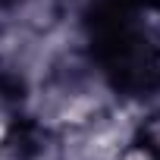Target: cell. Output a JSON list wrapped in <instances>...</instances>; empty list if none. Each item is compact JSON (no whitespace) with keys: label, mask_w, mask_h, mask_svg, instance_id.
Wrapping results in <instances>:
<instances>
[{"label":"cell","mask_w":160,"mask_h":160,"mask_svg":"<svg viewBox=\"0 0 160 160\" xmlns=\"http://www.w3.org/2000/svg\"><path fill=\"white\" fill-rule=\"evenodd\" d=\"M138 138H141V141L157 154V160H160V110L141 119V126H138Z\"/></svg>","instance_id":"6da1fadb"},{"label":"cell","mask_w":160,"mask_h":160,"mask_svg":"<svg viewBox=\"0 0 160 160\" xmlns=\"http://www.w3.org/2000/svg\"><path fill=\"white\" fill-rule=\"evenodd\" d=\"M113 160H157V154H154L141 138H132V141L122 144V151H119Z\"/></svg>","instance_id":"7a4b0ae2"},{"label":"cell","mask_w":160,"mask_h":160,"mask_svg":"<svg viewBox=\"0 0 160 160\" xmlns=\"http://www.w3.org/2000/svg\"><path fill=\"white\" fill-rule=\"evenodd\" d=\"M148 3H151V7H157V10H160V0H148Z\"/></svg>","instance_id":"3957f363"}]
</instances>
